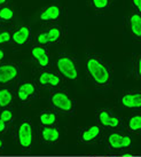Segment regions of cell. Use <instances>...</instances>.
<instances>
[{
  "label": "cell",
  "instance_id": "16",
  "mask_svg": "<svg viewBox=\"0 0 141 157\" xmlns=\"http://www.w3.org/2000/svg\"><path fill=\"white\" fill-rule=\"evenodd\" d=\"M97 119L101 125L106 127H117L120 124V119L117 116H112L108 110H100L97 113Z\"/></svg>",
  "mask_w": 141,
  "mask_h": 157
},
{
  "label": "cell",
  "instance_id": "27",
  "mask_svg": "<svg viewBox=\"0 0 141 157\" xmlns=\"http://www.w3.org/2000/svg\"><path fill=\"white\" fill-rule=\"evenodd\" d=\"M5 130H6V123L0 119V133L5 132Z\"/></svg>",
  "mask_w": 141,
  "mask_h": 157
},
{
  "label": "cell",
  "instance_id": "24",
  "mask_svg": "<svg viewBox=\"0 0 141 157\" xmlns=\"http://www.w3.org/2000/svg\"><path fill=\"white\" fill-rule=\"evenodd\" d=\"M134 78L135 80H140L141 79V56H137L135 60V64H134Z\"/></svg>",
  "mask_w": 141,
  "mask_h": 157
},
{
  "label": "cell",
  "instance_id": "11",
  "mask_svg": "<svg viewBox=\"0 0 141 157\" xmlns=\"http://www.w3.org/2000/svg\"><path fill=\"white\" fill-rule=\"evenodd\" d=\"M31 56L37 62L41 69H46L49 66V54L46 46L33 45L31 48Z\"/></svg>",
  "mask_w": 141,
  "mask_h": 157
},
{
  "label": "cell",
  "instance_id": "20",
  "mask_svg": "<svg viewBox=\"0 0 141 157\" xmlns=\"http://www.w3.org/2000/svg\"><path fill=\"white\" fill-rule=\"evenodd\" d=\"M14 99L13 91L9 88H0V107H7Z\"/></svg>",
  "mask_w": 141,
  "mask_h": 157
},
{
  "label": "cell",
  "instance_id": "28",
  "mask_svg": "<svg viewBox=\"0 0 141 157\" xmlns=\"http://www.w3.org/2000/svg\"><path fill=\"white\" fill-rule=\"evenodd\" d=\"M10 2H13V0H0V7L4 6V5L10 4Z\"/></svg>",
  "mask_w": 141,
  "mask_h": 157
},
{
  "label": "cell",
  "instance_id": "7",
  "mask_svg": "<svg viewBox=\"0 0 141 157\" xmlns=\"http://www.w3.org/2000/svg\"><path fill=\"white\" fill-rule=\"evenodd\" d=\"M37 82L41 87L45 88H56L62 85V78L59 74H55L49 70H40L37 74Z\"/></svg>",
  "mask_w": 141,
  "mask_h": 157
},
{
  "label": "cell",
  "instance_id": "8",
  "mask_svg": "<svg viewBox=\"0 0 141 157\" xmlns=\"http://www.w3.org/2000/svg\"><path fill=\"white\" fill-rule=\"evenodd\" d=\"M31 38V28L28 24H20L12 29L10 44L15 47H22Z\"/></svg>",
  "mask_w": 141,
  "mask_h": 157
},
{
  "label": "cell",
  "instance_id": "5",
  "mask_svg": "<svg viewBox=\"0 0 141 157\" xmlns=\"http://www.w3.org/2000/svg\"><path fill=\"white\" fill-rule=\"evenodd\" d=\"M51 102L56 109L63 113H71L75 109V103L67 92L55 91L51 94Z\"/></svg>",
  "mask_w": 141,
  "mask_h": 157
},
{
  "label": "cell",
  "instance_id": "12",
  "mask_svg": "<svg viewBox=\"0 0 141 157\" xmlns=\"http://www.w3.org/2000/svg\"><path fill=\"white\" fill-rule=\"evenodd\" d=\"M132 142V140L130 136L128 135L120 134V133H111L109 136H108V144L109 147L112 149H122V148H126L128 147Z\"/></svg>",
  "mask_w": 141,
  "mask_h": 157
},
{
  "label": "cell",
  "instance_id": "17",
  "mask_svg": "<svg viewBox=\"0 0 141 157\" xmlns=\"http://www.w3.org/2000/svg\"><path fill=\"white\" fill-rule=\"evenodd\" d=\"M101 134V128L97 125H92V126H88L86 128H84L82 133H80V139L83 142H86V144H90V142H93L100 136Z\"/></svg>",
  "mask_w": 141,
  "mask_h": 157
},
{
  "label": "cell",
  "instance_id": "18",
  "mask_svg": "<svg viewBox=\"0 0 141 157\" xmlns=\"http://www.w3.org/2000/svg\"><path fill=\"white\" fill-rule=\"evenodd\" d=\"M114 0H87L88 7L95 13H105L111 7Z\"/></svg>",
  "mask_w": 141,
  "mask_h": 157
},
{
  "label": "cell",
  "instance_id": "26",
  "mask_svg": "<svg viewBox=\"0 0 141 157\" xmlns=\"http://www.w3.org/2000/svg\"><path fill=\"white\" fill-rule=\"evenodd\" d=\"M133 10L141 13V0H132Z\"/></svg>",
  "mask_w": 141,
  "mask_h": 157
},
{
  "label": "cell",
  "instance_id": "4",
  "mask_svg": "<svg viewBox=\"0 0 141 157\" xmlns=\"http://www.w3.org/2000/svg\"><path fill=\"white\" fill-rule=\"evenodd\" d=\"M63 13V7L59 2H51L44 6L38 13V20L43 25H51L59 22Z\"/></svg>",
  "mask_w": 141,
  "mask_h": 157
},
{
  "label": "cell",
  "instance_id": "25",
  "mask_svg": "<svg viewBox=\"0 0 141 157\" xmlns=\"http://www.w3.org/2000/svg\"><path fill=\"white\" fill-rule=\"evenodd\" d=\"M12 117H13V113H12L10 110H4V111H1V113H0V119L5 123L9 122L12 119Z\"/></svg>",
  "mask_w": 141,
  "mask_h": 157
},
{
  "label": "cell",
  "instance_id": "21",
  "mask_svg": "<svg viewBox=\"0 0 141 157\" xmlns=\"http://www.w3.org/2000/svg\"><path fill=\"white\" fill-rule=\"evenodd\" d=\"M128 130L133 133H138L141 130V116L140 113H135L128 119Z\"/></svg>",
  "mask_w": 141,
  "mask_h": 157
},
{
  "label": "cell",
  "instance_id": "1",
  "mask_svg": "<svg viewBox=\"0 0 141 157\" xmlns=\"http://www.w3.org/2000/svg\"><path fill=\"white\" fill-rule=\"evenodd\" d=\"M86 69L87 75L93 84L97 87H108L111 83V69L109 62L100 54H88L86 57Z\"/></svg>",
  "mask_w": 141,
  "mask_h": 157
},
{
  "label": "cell",
  "instance_id": "10",
  "mask_svg": "<svg viewBox=\"0 0 141 157\" xmlns=\"http://www.w3.org/2000/svg\"><path fill=\"white\" fill-rule=\"evenodd\" d=\"M126 24L134 40L139 43L141 40V14L139 12L132 10L126 16Z\"/></svg>",
  "mask_w": 141,
  "mask_h": 157
},
{
  "label": "cell",
  "instance_id": "2",
  "mask_svg": "<svg viewBox=\"0 0 141 157\" xmlns=\"http://www.w3.org/2000/svg\"><path fill=\"white\" fill-rule=\"evenodd\" d=\"M66 39V33L61 25L57 23L51 25H44L35 36L36 45L46 46L49 44H62Z\"/></svg>",
  "mask_w": 141,
  "mask_h": 157
},
{
  "label": "cell",
  "instance_id": "15",
  "mask_svg": "<svg viewBox=\"0 0 141 157\" xmlns=\"http://www.w3.org/2000/svg\"><path fill=\"white\" fill-rule=\"evenodd\" d=\"M14 18H15V6L13 2L0 7V26L10 25Z\"/></svg>",
  "mask_w": 141,
  "mask_h": 157
},
{
  "label": "cell",
  "instance_id": "23",
  "mask_svg": "<svg viewBox=\"0 0 141 157\" xmlns=\"http://www.w3.org/2000/svg\"><path fill=\"white\" fill-rule=\"evenodd\" d=\"M10 36H12V30L8 28H0V45L9 44L10 43Z\"/></svg>",
  "mask_w": 141,
  "mask_h": 157
},
{
  "label": "cell",
  "instance_id": "3",
  "mask_svg": "<svg viewBox=\"0 0 141 157\" xmlns=\"http://www.w3.org/2000/svg\"><path fill=\"white\" fill-rule=\"evenodd\" d=\"M55 68L57 70V74L61 76V78L71 82L78 78V67L76 60L71 55L68 54L60 55L55 61Z\"/></svg>",
  "mask_w": 141,
  "mask_h": 157
},
{
  "label": "cell",
  "instance_id": "30",
  "mask_svg": "<svg viewBox=\"0 0 141 157\" xmlns=\"http://www.w3.org/2000/svg\"><path fill=\"white\" fill-rule=\"evenodd\" d=\"M2 147V141H1V139H0V148Z\"/></svg>",
  "mask_w": 141,
  "mask_h": 157
},
{
  "label": "cell",
  "instance_id": "9",
  "mask_svg": "<svg viewBox=\"0 0 141 157\" xmlns=\"http://www.w3.org/2000/svg\"><path fill=\"white\" fill-rule=\"evenodd\" d=\"M17 140L20 146L23 149H28L31 147L32 140H33V130H32V125L28 121H24L20 124L17 131Z\"/></svg>",
  "mask_w": 141,
  "mask_h": 157
},
{
  "label": "cell",
  "instance_id": "6",
  "mask_svg": "<svg viewBox=\"0 0 141 157\" xmlns=\"http://www.w3.org/2000/svg\"><path fill=\"white\" fill-rule=\"evenodd\" d=\"M20 69L14 62H6L0 64V85H9L18 78Z\"/></svg>",
  "mask_w": 141,
  "mask_h": 157
},
{
  "label": "cell",
  "instance_id": "22",
  "mask_svg": "<svg viewBox=\"0 0 141 157\" xmlns=\"http://www.w3.org/2000/svg\"><path fill=\"white\" fill-rule=\"evenodd\" d=\"M40 123L46 126H51L56 122V115L54 113H43L40 115Z\"/></svg>",
  "mask_w": 141,
  "mask_h": 157
},
{
  "label": "cell",
  "instance_id": "13",
  "mask_svg": "<svg viewBox=\"0 0 141 157\" xmlns=\"http://www.w3.org/2000/svg\"><path fill=\"white\" fill-rule=\"evenodd\" d=\"M18 100L21 102H28L31 98H33L36 94V85L32 82H23L20 84L16 91Z\"/></svg>",
  "mask_w": 141,
  "mask_h": 157
},
{
  "label": "cell",
  "instance_id": "14",
  "mask_svg": "<svg viewBox=\"0 0 141 157\" xmlns=\"http://www.w3.org/2000/svg\"><path fill=\"white\" fill-rule=\"evenodd\" d=\"M120 102L124 107L126 108H140L141 107V92L140 90H134V91L126 92L122 99Z\"/></svg>",
  "mask_w": 141,
  "mask_h": 157
},
{
  "label": "cell",
  "instance_id": "29",
  "mask_svg": "<svg viewBox=\"0 0 141 157\" xmlns=\"http://www.w3.org/2000/svg\"><path fill=\"white\" fill-rule=\"evenodd\" d=\"M4 56H5V53H4V51H2V49H1V48H0V61H1V60H2V59H4Z\"/></svg>",
  "mask_w": 141,
  "mask_h": 157
},
{
  "label": "cell",
  "instance_id": "19",
  "mask_svg": "<svg viewBox=\"0 0 141 157\" xmlns=\"http://www.w3.org/2000/svg\"><path fill=\"white\" fill-rule=\"evenodd\" d=\"M41 136L44 141L46 142H56L59 138H60V133H59V130L55 128V127H44L43 131H41Z\"/></svg>",
  "mask_w": 141,
  "mask_h": 157
}]
</instances>
